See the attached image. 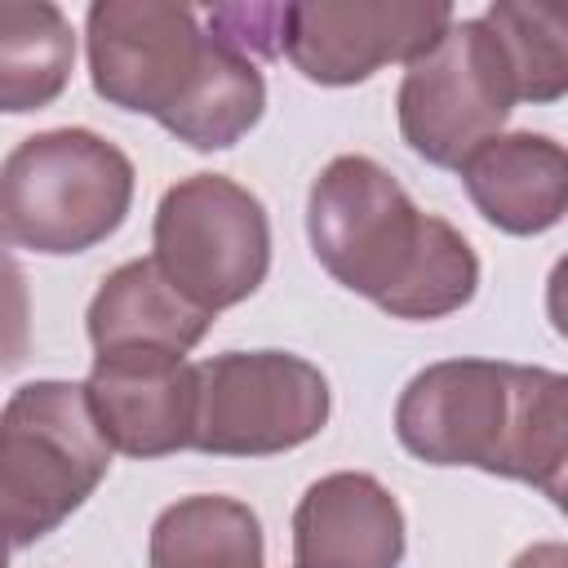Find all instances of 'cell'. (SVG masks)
<instances>
[{
	"instance_id": "ac0fdd59",
	"label": "cell",
	"mask_w": 568,
	"mask_h": 568,
	"mask_svg": "<svg viewBox=\"0 0 568 568\" xmlns=\"http://www.w3.org/2000/svg\"><path fill=\"white\" fill-rule=\"evenodd\" d=\"M510 568H568V546L564 541H537L515 555Z\"/></svg>"
},
{
	"instance_id": "5b68a950",
	"label": "cell",
	"mask_w": 568,
	"mask_h": 568,
	"mask_svg": "<svg viewBox=\"0 0 568 568\" xmlns=\"http://www.w3.org/2000/svg\"><path fill=\"white\" fill-rule=\"evenodd\" d=\"M102 439L80 382H27L0 408V537L31 546L62 528L106 479Z\"/></svg>"
},
{
	"instance_id": "8992f818",
	"label": "cell",
	"mask_w": 568,
	"mask_h": 568,
	"mask_svg": "<svg viewBox=\"0 0 568 568\" xmlns=\"http://www.w3.org/2000/svg\"><path fill=\"white\" fill-rule=\"evenodd\" d=\"M151 262L200 311L240 306L271 271L266 204L226 173H191L160 195Z\"/></svg>"
},
{
	"instance_id": "52a82bcc",
	"label": "cell",
	"mask_w": 568,
	"mask_h": 568,
	"mask_svg": "<svg viewBox=\"0 0 568 568\" xmlns=\"http://www.w3.org/2000/svg\"><path fill=\"white\" fill-rule=\"evenodd\" d=\"M328 377L293 351H222L195 364L191 448L209 457H275L328 426Z\"/></svg>"
},
{
	"instance_id": "7c38bea8",
	"label": "cell",
	"mask_w": 568,
	"mask_h": 568,
	"mask_svg": "<svg viewBox=\"0 0 568 568\" xmlns=\"http://www.w3.org/2000/svg\"><path fill=\"white\" fill-rule=\"evenodd\" d=\"M457 173L479 217L506 235H541L568 209V151L550 133H497Z\"/></svg>"
},
{
	"instance_id": "5bb4252c",
	"label": "cell",
	"mask_w": 568,
	"mask_h": 568,
	"mask_svg": "<svg viewBox=\"0 0 568 568\" xmlns=\"http://www.w3.org/2000/svg\"><path fill=\"white\" fill-rule=\"evenodd\" d=\"M151 568H266V537L253 506L195 493L164 506L151 524Z\"/></svg>"
},
{
	"instance_id": "e0dca14e",
	"label": "cell",
	"mask_w": 568,
	"mask_h": 568,
	"mask_svg": "<svg viewBox=\"0 0 568 568\" xmlns=\"http://www.w3.org/2000/svg\"><path fill=\"white\" fill-rule=\"evenodd\" d=\"M31 351V297L27 275L0 235V373H13Z\"/></svg>"
},
{
	"instance_id": "8fae6325",
	"label": "cell",
	"mask_w": 568,
	"mask_h": 568,
	"mask_svg": "<svg viewBox=\"0 0 568 568\" xmlns=\"http://www.w3.org/2000/svg\"><path fill=\"white\" fill-rule=\"evenodd\" d=\"M404 546V510L368 470L320 475L293 510V568H399Z\"/></svg>"
},
{
	"instance_id": "9c48e42d",
	"label": "cell",
	"mask_w": 568,
	"mask_h": 568,
	"mask_svg": "<svg viewBox=\"0 0 568 568\" xmlns=\"http://www.w3.org/2000/svg\"><path fill=\"white\" fill-rule=\"evenodd\" d=\"M453 27L444 0H311L284 4L280 53L328 89L364 84L386 62L422 58Z\"/></svg>"
},
{
	"instance_id": "277c9868",
	"label": "cell",
	"mask_w": 568,
	"mask_h": 568,
	"mask_svg": "<svg viewBox=\"0 0 568 568\" xmlns=\"http://www.w3.org/2000/svg\"><path fill=\"white\" fill-rule=\"evenodd\" d=\"M133 160L93 129H44L0 164V235L71 257L111 240L133 204Z\"/></svg>"
},
{
	"instance_id": "ba28073f",
	"label": "cell",
	"mask_w": 568,
	"mask_h": 568,
	"mask_svg": "<svg viewBox=\"0 0 568 568\" xmlns=\"http://www.w3.org/2000/svg\"><path fill=\"white\" fill-rule=\"evenodd\" d=\"M515 102V75L493 27L484 18H453V27L404 67L395 93L399 138L426 164L457 169L501 133Z\"/></svg>"
},
{
	"instance_id": "30bf717a",
	"label": "cell",
	"mask_w": 568,
	"mask_h": 568,
	"mask_svg": "<svg viewBox=\"0 0 568 568\" xmlns=\"http://www.w3.org/2000/svg\"><path fill=\"white\" fill-rule=\"evenodd\" d=\"M89 413L124 457H169L191 448L195 364L173 351H98L84 377Z\"/></svg>"
},
{
	"instance_id": "9a60e30c",
	"label": "cell",
	"mask_w": 568,
	"mask_h": 568,
	"mask_svg": "<svg viewBox=\"0 0 568 568\" xmlns=\"http://www.w3.org/2000/svg\"><path fill=\"white\" fill-rule=\"evenodd\" d=\"M75 67V31L49 0H0V111L27 115L62 98Z\"/></svg>"
},
{
	"instance_id": "2e32d148",
	"label": "cell",
	"mask_w": 568,
	"mask_h": 568,
	"mask_svg": "<svg viewBox=\"0 0 568 568\" xmlns=\"http://www.w3.org/2000/svg\"><path fill=\"white\" fill-rule=\"evenodd\" d=\"M479 18L501 40L519 102L546 106L568 93V18H564V9L493 0Z\"/></svg>"
},
{
	"instance_id": "d6986e66",
	"label": "cell",
	"mask_w": 568,
	"mask_h": 568,
	"mask_svg": "<svg viewBox=\"0 0 568 568\" xmlns=\"http://www.w3.org/2000/svg\"><path fill=\"white\" fill-rule=\"evenodd\" d=\"M0 568H9V541L0 537Z\"/></svg>"
},
{
	"instance_id": "6da1fadb",
	"label": "cell",
	"mask_w": 568,
	"mask_h": 568,
	"mask_svg": "<svg viewBox=\"0 0 568 568\" xmlns=\"http://www.w3.org/2000/svg\"><path fill=\"white\" fill-rule=\"evenodd\" d=\"M93 93L120 111L151 115L191 151H226L266 111L253 58L200 27L169 0H98L84 18Z\"/></svg>"
},
{
	"instance_id": "4fadbf2b",
	"label": "cell",
	"mask_w": 568,
	"mask_h": 568,
	"mask_svg": "<svg viewBox=\"0 0 568 568\" xmlns=\"http://www.w3.org/2000/svg\"><path fill=\"white\" fill-rule=\"evenodd\" d=\"M89 342L98 351H173L186 355L204 342L213 315L186 302L151 257L115 266L89 302Z\"/></svg>"
},
{
	"instance_id": "3957f363",
	"label": "cell",
	"mask_w": 568,
	"mask_h": 568,
	"mask_svg": "<svg viewBox=\"0 0 568 568\" xmlns=\"http://www.w3.org/2000/svg\"><path fill=\"white\" fill-rule=\"evenodd\" d=\"M399 444L426 466H475L564 506L568 377L510 359L426 364L395 404Z\"/></svg>"
},
{
	"instance_id": "7a4b0ae2",
	"label": "cell",
	"mask_w": 568,
	"mask_h": 568,
	"mask_svg": "<svg viewBox=\"0 0 568 568\" xmlns=\"http://www.w3.org/2000/svg\"><path fill=\"white\" fill-rule=\"evenodd\" d=\"M306 235L320 266L390 320H444L479 288L470 240L413 204L373 155H337L306 195Z\"/></svg>"
}]
</instances>
